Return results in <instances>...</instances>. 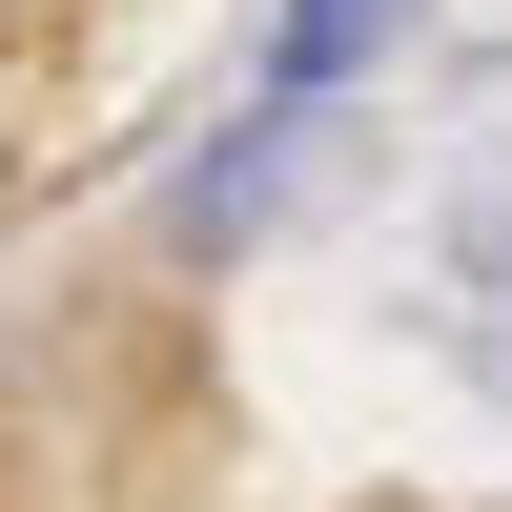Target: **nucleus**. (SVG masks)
<instances>
[{
  "mask_svg": "<svg viewBox=\"0 0 512 512\" xmlns=\"http://www.w3.org/2000/svg\"><path fill=\"white\" fill-rule=\"evenodd\" d=\"M410 21H431V0H287V21H267V82H246V103L328 123L349 82H390V41H410Z\"/></svg>",
  "mask_w": 512,
  "mask_h": 512,
  "instance_id": "nucleus-1",
  "label": "nucleus"
},
{
  "mask_svg": "<svg viewBox=\"0 0 512 512\" xmlns=\"http://www.w3.org/2000/svg\"><path fill=\"white\" fill-rule=\"evenodd\" d=\"M287 164H308V123H287V103H246L226 144L185 164V246H246V226H267V205H287Z\"/></svg>",
  "mask_w": 512,
  "mask_h": 512,
  "instance_id": "nucleus-2",
  "label": "nucleus"
}]
</instances>
